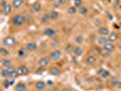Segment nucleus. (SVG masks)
I'll list each match as a JSON object with an SVG mask.
<instances>
[{
    "label": "nucleus",
    "mask_w": 121,
    "mask_h": 91,
    "mask_svg": "<svg viewBox=\"0 0 121 91\" xmlns=\"http://www.w3.org/2000/svg\"><path fill=\"white\" fill-rule=\"evenodd\" d=\"M117 87L118 88H121V81H119V82H118V84H117Z\"/></svg>",
    "instance_id": "43"
},
{
    "label": "nucleus",
    "mask_w": 121,
    "mask_h": 91,
    "mask_svg": "<svg viewBox=\"0 0 121 91\" xmlns=\"http://www.w3.org/2000/svg\"><path fill=\"white\" fill-rule=\"evenodd\" d=\"M117 37H118V36H117V35L116 33H110L108 38V41H109V42L113 43V42H115V41H117Z\"/></svg>",
    "instance_id": "19"
},
{
    "label": "nucleus",
    "mask_w": 121,
    "mask_h": 91,
    "mask_svg": "<svg viewBox=\"0 0 121 91\" xmlns=\"http://www.w3.org/2000/svg\"><path fill=\"white\" fill-rule=\"evenodd\" d=\"M48 85L53 86L54 85V83H53V81H52V80H48Z\"/></svg>",
    "instance_id": "40"
},
{
    "label": "nucleus",
    "mask_w": 121,
    "mask_h": 91,
    "mask_svg": "<svg viewBox=\"0 0 121 91\" xmlns=\"http://www.w3.org/2000/svg\"><path fill=\"white\" fill-rule=\"evenodd\" d=\"M119 49H120V51H121V45L119 46Z\"/></svg>",
    "instance_id": "46"
},
{
    "label": "nucleus",
    "mask_w": 121,
    "mask_h": 91,
    "mask_svg": "<svg viewBox=\"0 0 121 91\" xmlns=\"http://www.w3.org/2000/svg\"><path fill=\"white\" fill-rule=\"evenodd\" d=\"M78 12L81 14V15H86L87 13V8L86 6H80L78 9Z\"/></svg>",
    "instance_id": "29"
},
{
    "label": "nucleus",
    "mask_w": 121,
    "mask_h": 91,
    "mask_svg": "<svg viewBox=\"0 0 121 91\" xmlns=\"http://www.w3.org/2000/svg\"><path fill=\"white\" fill-rule=\"evenodd\" d=\"M51 1H53V2H54V1H56V0H51Z\"/></svg>",
    "instance_id": "47"
},
{
    "label": "nucleus",
    "mask_w": 121,
    "mask_h": 91,
    "mask_svg": "<svg viewBox=\"0 0 121 91\" xmlns=\"http://www.w3.org/2000/svg\"><path fill=\"white\" fill-rule=\"evenodd\" d=\"M32 9H33L35 12H39V11H41L42 6H41V5H40V3L36 2V3H34V4H33V6H32Z\"/></svg>",
    "instance_id": "16"
},
{
    "label": "nucleus",
    "mask_w": 121,
    "mask_h": 91,
    "mask_svg": "<svg viewBox=\"0 0 121 91\" xmlns=\"http://www.w3.org/2000/svg\"><path fill=\"white\" fill-rule=\"evenodd\" d=\"M94 25H95V26H100V25H101V21H100L99 19H95V20H94Z\"/></svg>",
    "instance_id": "37"
},
{
    "label": "nucleus",
    "mask_w": 121,
    "mask_h": 91,
    "mask_svg": "<svg viewBox=\"0 0 121 91\" xmlns=\"http://www.w3.org/2000/svg\"><path fill=\"white\" fill-rule=\"evenodd\" d=\"M82 5V0H75V6L76 7H80Z\"/></svg>",
    "instance_id": "34"
},
{
    "label": "nucleus",
    "mask_w": 121,
    "mask_h": 91,
    "mask_svg": "<svg viewBox=\"0 0 121 91\" xmlns=\"http://www.w3.org/2000/svg\"><path fill=\"white\" fill-rule=\"evenodd\" d=\"M98 34L100 35V36H108L109 34V31L108 29L107 28V27H104V26H102V27H99V29H98Z\"/></svg>",
    "instance_id": "15"
},
{
    "label": "nucleus",
    "mask_w": 121,
    "mask_h": 91,
    "mask_svg": "<svg viewBox=\"0 0 121 91\" xmlns=\"http://www.w3.org/2000/svg\"><path fill=\"white\" fill-rule=\"evenodd\" d=\"M18 56H19L20 57H25V56H26V51L24 48L19 49V50H18Z\"/></svg>",
    "instance_id": "30"
},
{
    "label": "nucleus",
    "mask_w": 121,
    "mask_h": 91,
    "mask_svg": "<svg viewBox=\"0 0 121 91\" xmlns=\"http://www.w3.org/2000/svg\"><path fill=\"white\" fill-rule=\"evenodd\" d=\"M46 71V68L45 67H39L37 70H36V74L37 75H41V74H43V73Z\"/></svg>",
    "instance_id": "33"
},
{
    "label": "nucleus",
    "mask_w": 121,
    "mask_h": 91,
    "mask_svg": "<svg viewBox=\"0 0 121 91\" xmlns=\"http://www.w3.org/2000/svg\"><path fill=\"white\" fill-rule=\"evenodd\" d=\"M43 34L45 35V36H49V37H55L56 36V31L53 29V28H51V27H48V28H46L44 32H43Z\"/></svg>",
    "instance_id": "5"
},
{
    "label": "nucleus",
    "mask_w": 121,
    "mask_h": 91,
    "mask_svg": "<svg viewBox=\"0 0 121 91\" xmlns=\"http://www.w3.org/2000/svg\"><path fill=\"white\" fill-rule=\"evenodd\" d=\"M49 73H50L52 76H58V75H60L61 74V71L58 67L54 66V67H50V69H49Z\"/></svg>",
    "instance_id": "10"
},
{
    "label": "nucleus",
    "mask_w": 121,
    "mask_h": 91,
    "mask_svg": "<svg viewBox=\"0 0 121 91\" xmlns=\"http://www.w3.org/2000/svg\"><path fill=\"white\" fill-rule=\"evenodd\" d=\"M118 24H119V26H121V19H120V20H119V23H118Z\"/></svg>",
    "instance_id": "45"
},
{
    "label": "nucleus",
    "mask_w": 121,
    "mask_h": 91,
    "mask_svg": "<svg viewBox=\"0 0 121 91\" xmlns=\"http://www.w3.org/2000/svg\"><path fill=\"white\" fill-rule=\"evenodd\" d=\"M51 18H50V14H48V13H46L45 15H43L42 16V18H41V23H47V22H48L49 20H50Z\"/></svg>",
    "instance_id": "21"
},
{
    "label": "nucleus",
    "mask_w": 121,
    "mask_h": 91,
    "mask_svg": "<svg viewBox=\"0 0 121 91\" xmlns=\"http://www.w3.org/2000/svg\"><path fill=\"white\" fill-rule=\"evenodd\" d=\"M2 11H3V14L6 15V16L9 15V14L11 13V11H12V6H11V5L7 4V5H6L5 6H3Z\"/></svg>",
    "instance_id": "13"
},
{
    "label": "nucleus",
    "mask_w": 121,
    "mask_h": 91,
    "mask_svg": "<svg viewBox=\"0 0 121 91\" xmlns=\"http://www.w3.org/2000/svg\"><path fill=\"white\" fill-rule=\"evenodd\" d=\"M53 5H54L55 7H57V6H60V3H59V0H56L53 2Z\"/></svg>",
    "instance_id": "38"
},
{
    "label": "nucleus",
    "mask_w": 121,
    "mask_h": 91,
    "mask_svg": "<svg viewBox=\"0 0 121 91\" xmlns=\"http://www.w3.org/2000/svg\"><path fill=\"white\" fill-rule=\"evenodd\" d=\"M96 61H97L96 56H88L86 57L85 63L86 65H93V64H95Z\"/></svg>",
    "instance_id": "11"
},
{
    "label": "nucleus",
    "mask_w": 121,
    "mask_h": 91,
    "mask_svg": "<svg viewBox=\"0 0 121 91\" xmlns=\"http://www.w3.org/2000/svg\"><path fill=\"white\" fill-rule=\"evenodd\" d=\"M76 42L79 44V45H81L82 43L84 42V37L83 36H81V35H78V36L76 37Z\"/></svg>",
    "instance_id": "27"
},
{
    "label": "nucleus",
    "mask_w": 121,
    "mask_h": 91,
    "mask_svg": "<svg viewBox=\"0 0 121 91\" xmlns=\"http://www.w3.org/2000/svg\"><path fill=\"white\" fill-rule=\"evenodd\" d=\"M104 49H105L107 52L111 53V52H113V51L115 50V46L113 45V43L108 42L106 45H104Z\"/></svg>",
    "instance_id": "8"
},
{
    "label": "nucleus",
    "mask_w": 121,
    "mask_h": 91,
    "mask_svg": "<svg viewBox=\"0 0 121 91\" xmlns=\"http://www.w3.org/2000/svg\"><path fill=\"white\" fill-rule=\"evenodd\" d=\"M46 86H47L46 82H44V81H38V82H36V83L35 87H36V90L41 91V90H44V89H45Z\"/></svg>",
    "instance_id": "9"
},
{
    "label": "nucleus",
    "mask_w": 121,
    "mask_h": 91,
    "mask_svg": "<svg viewBox=\"0 0 121 91\" xmlns=\"http://www.w3.org/2000/svg\"><path fill=\"white\" fill-rule=\"evenodd\" d=\"M49 57H47V56H45V57H42V58H40L39 61H38V65H39V67H46L49 64Z\"/></svg>",
    "instance_id": "6"
},
{
    "label": "nucleus",
    "mask_w": 121,
    "mask_h": 91,
    "mask_svg": "<svg viewBox=\"0 0 121 91\" xmlns=\"http://www.w3.org/2000/svg\"><path fill=\"white\" fill-rule=\"evenodd\" d=\"M26 21V17L23 15H15L11 19V23L15 26H21Z\"/></svg>",
    "instance_id": "1"
},
{
    "label": "nucleus",
    "mask_w": 121,
    "mask_h": 91,
    "mask_svg": "<svg viewBox=\"0 0 121 91\" xmlns=\"http://www.w3.org/2000/svg\"><path fill=\"white\" fill-rule=\"evenodd\" d=\"M17 40L14 36H6V38H4L3 40V45L4 46H6V47H9V48H12L13 46L16 44Z\"/></svg>",
    "instance_id": "2"
},
{
    "label": "nucleus",
    "mask_w": 121,
    "mask_h": 91,
    "mask_svg": "<svg viewBox=\"0 0 121 91\" xmlns=\"http://www.w3.org/2000/svg\"><path fill=\"white\" fill-rule=\"evenodd\" d=\"M83 53V49L81 48L80 47H76L75 48V51H74V54L76 55L77 56H80Z\"/></svg>",
    "instance_id": "23"
},
{
    "label": "nucleus",
    "mask_w": 121,
    "mask_h": 91,
    "mask_svg": "<svg viewBox=\"0 0 121 91\" xmlns=\"http://www.w3.org/2000/svg\"><path fill=\"white\" fill-rule=\"evenodd\" d=\"M120 9H121V6H120Z\"/></svg>",
    "instance_id": "48"
},
{
    "label": "nucleus",
    "mask_w": 121,
    "mask_h": 91,
    "mask_svg": "<svg viewBox=\"0 0 121 91\" xmlns=\"http://www.w3.org/2000/svg\"><path fill=\"white\" fill-rule=\"evenodd\" d=\"M1 76H2L3 78H10V73L8 72L7 68H4V69L1 70Z\"/></svg>",
    "instance_id": "20"
},
{
    "label": "nucleus",
    "mask_w": 121,
    "mask_h": 91,
    "mask_svg": "<svg viewBox=\"0 0 121 91\" xmlns=\"http://www.w3.org/2000/svg\"><path fill=\"white\" fill-rule=\"evenodd\" d=\"M108 42V37H106V36H101L98 39H97V43H98L99 45H102V46L106 45Z\"/></svg>",
    "instance_id": "17"
},
{
    "label": "nucleus",
    "mask_w": 121,
    "mask_h": 91,
    "mask_svg": "<svg viewBox=\"0 0 121 91\" xmlns=\"http://www.w3.org/2000/svg\"><path fill=\"white\" fill-rule=\"evenodd\" d=\"M67 12L69 13L70 15H74V14H76V13L78 12V9H77L76 6H70V7L67 9Z\"/></svg>",
    "instance_id": "26"
},
{
    "label": "nucleus",
    "mask_w": 121,
    "mask_h": 91,
    "mask_svg": "<svg viewBox=\"0 0 121 91\" xmlns=\"http://www.w3.org/2000/svg\"><path fill=\"white\" fill-rule=\"evenodd\" d=\"M60 5H66L67 4V0H59Z\"/></svg>",
    "instance_id": "39"
},
{
    "label": "nucleus",
    "mask_w": 121,
    "mask_h": 91,
    "mask_svg": "<svg viewBox=\"0 0 121 91\" xmlns=\"http://www.w3.org/2000/svg\"><path fill=\"white\" fill-rule=\"evenodd\" d=\"M116 2H117V3L115 4V6H118V5H119V3H118V2H119V0H117Z\"/></svg>",
    "instance_id": "44"
},
{
    "label": "nucleus",
    "mask_w": 121,
    "mask_h": 91,
    "mask_svg": "<svg viewBox=\"0 0 121 91\" xmlns=\"http://www.w3.org/2000/svg\"><path fill=\"white\" fill-rule=\"evenodd\" d=\"M6 68H7V70H8V72L9 73H12V72H14V71H16L15 67H13L12 65H11V66H9V67H7Z\"/></svg>",
    "instance_id": "36"
},
{
    "label": "nucleus",
    "mask_w": 121,
    "mask_h": 91,
    "mask_svg": "<svg viewBox=\"0 0 121 91\" xmlns=\"http://www.w3.org/2000/svg\"><path fill=\"white\" fill-rule=\"evenodd\" d=\"M24 4V0H13L12 6L16 8H18Z\"/></svg>",
    "instance_id": "18"
},
{
    "label": "nucleus",
    "mask_w": 121,
    "mask_h": 91,
    "mask_svg": "<svg viewBox=\"0 0 121 91\" xmlns=\"http://www.w3.org/2000/svg\"><path fill=\"white\" fill-rule=\"evenodd\" d=\"M1 65H2L3 67H9V66H11V61L9 60V59H7V58H3V59L1 60Z\"/></svg>",
    "instance_id": "22"
},
{
    "label": "nucleus",
    "mask_w": 121,
    "mask_h": 91,
    "mask_svg": "<svg viewBox=\"0 0 121 91\" xmlns=\"http://www.w3.org/2000/svg\"><path fill=\"white\" fill-rule=\"evenodd\" d=\"M17 72L18 76H26L29 72V70L26 66H19L17 69Z\"/></svg>",
    "instance_id": "4"
},
{
    "label": "nucleus",
    "mask_w": 121,
    "mask_h": 91,
    "mask_svg": "<svg viewBox=\"0 0 121 91\" xmlns=\"http://www.w3.org/2000/svg\"><path fill=\"white\" fill-rule=\"evenodd\" d=\"M118 82H119V80L117 78H112V79L110 80V84L112 86H117Z\"/></svg>",
    "instance_id": "31"
},
{
    "label": "nucleus",
    "mask_w": 121,
    "mask_h": 91,
    "mask_svg": "<svg viewBox=\"0 0 121 91\" xmlns=\"http://www.w3.org/2000/svg\"><path fill=\"white\" fill-rule=\"evenodd\" d=\"M66 51H67V53H68V54H72V53H74V51H75L74 46H72L71 44L67 45V48H66Z\"/></svg>",
    "instance_id": "24"
},
{
    "label": "nucleus",
    "mask_w": 121,
    "mask_h": 91,
    "mask_svg": "<svg viewBox=\"0 0 121 91\" xmlns=\"http://www.w3.org/2000/svg\"><path fill=\"white\" fill-rule=\"evenodd\" d=\"M97 75L100 76V77L103 78H108L109 76H110V73H109L108 70L104 69V68H100V69L97 71Z\"/></svg>",
    "instance_id": "7"
},
{
    "label": "nucleus",
    "mask_w": 121,
    "mask_h": 91,
    "mask_svg": "<svg viewBox=\"0 0 121 91\" xmlns=\"http://www.w3.org/2000/svg\"><path fill=\"white\" fill-rule=\"evenodd\" d=\"M0 54L2 55V56H8L9 55V51L7 50L6 48H0Z\"/></svg>",
    "instance_id": "28"
},
{
    "label": "nucleus",
    "mask_w": 121,
    "mask_h": 91,
    "mask_svg": "<svg viewBox=\"0 0 121 91\" xmlns=\"http://www.w3.org/2000/svg\"><path fill=\"white\" fill-rule=\"evenodd\" d=\"M6 5H7V3H6V1H5V0H2V6H5Z\"/></svg>",
    "instance_id": "42"
},
{
    "label": "nucleus",
    "mask_w": 121,
    "mask_h": 91,
    "mask_svg": "<svg viewBox=\"0 0 121 91\" xmlns=\"http://www.w3.org/2000/svg\"><path fill=\"white\" fill-rule=\"evenodd\" d=\"M15 89H16V91H26V86L23 82H20V83L17 84Z\"/></svg>",
    "instance_id": "12"
},
{
    "label": "nucleus",
    "mask_w": 121,
    "mask_h": 91,
    "mask_svg": "<svg viewBox=\"0 0 121 91\" xmlns=\"http://www.w3.org/2000/svg\"><path fill=\"white\" fill-rule=\"evenodd\" d=\"M49 14H50V18H51L52 20H56V18L58 17V13L56 12V11H55V10L51 11Z\"/></svg>",
    "instance_id": "25"
},
{
    "label": "nucleus",
    "mask_w": 121,
    "mask_h": 91,
    "mask_svg": "<svg viewBox=\"0 0 121 91\" xmlns=\"http://www.w3.org/2000/svg\"><path fill=\"white\" fill-rule=\"evenodd\" d=\"M109 1H110V0H109Z\"/></svg>",
    "instance_id": "49"
},
{
    "label": "nucleus",
    "mask_w": 121,
    "mask_h": 91,
    "mask_svg": "<svg viewBox=\"0 0 121 91\" xmlns=\"http://www.w3.org/2000/svg\"><path fill=\"white\" fill-rule=\"evenodd\" d=\"M17 76H18V74H17V70L12 73H10V78H16Z\"/></svg>",
    "instance_id": "35"
},
{
    "label": "nucleus",
    "mask_w": 121,
    "mask_h": 91,
    "mask_svg": "<svg viewBox=\"0 0 121 91\" xmlns=\"http://www.w3.org/2000/svg\"><path fill=\"white\" fill-rule=\"evenodd\" d=\"M26 48L27 51H35L36 49V44L35 42H30V43H27L26 44Z\"/></svg>",
    "instance_id": "14"
},
{
    "label": "nucleus",
    "mask_w": 121,
    "mask_h": 91,
    "mask_svg": "<svg viewBox=\"0 0 121 91\" xmlns=\"http://www.w3.org/2000/svg\"><path fill=\"white\" fill-rule=\"evenodd\" d=\"M10 81L8 80V79H6L4 82H3V87H5V88H7V87H10Z\"/></svg>",
    "instance_id": "32"
},
{
    "label": "nucleus",
    "mask_w": 121,
    "mask_h": 91,
    "mask_svg": "<svg viewBox=\"0 0 121 91\" xmlns=\"http://www.w3.org/2000/svg\"><path fill=\"white\" fill-rule=\"evenodd\" d=\"M62 56V53H61L60 50H54L50 53V56H49V58L52 61H57Z\"/></svg>",
    "instance_id": "3"
},
{
    "label": "nucleus",
    "mask_w": 121,
    "mask_h": 91,
    "mask_svg": "<svg viewBox=\"0 0 121 91\" xmlns=\"http://www.w3.org/2000/svg\"><path fill=\"white\" fill-rule=\"evenodd\" d=\"M60 91H71L69 88H67V87H64V88H62Z\"/></svg>",
    "instance_id": "41"
}]
</instances>
